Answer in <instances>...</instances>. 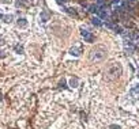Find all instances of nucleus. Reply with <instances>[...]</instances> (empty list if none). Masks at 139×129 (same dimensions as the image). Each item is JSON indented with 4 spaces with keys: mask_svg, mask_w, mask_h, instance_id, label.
<instances>
[{
    "mask_svg": "<svg viewBox=\"0 0 139 129\" xmlns=\"http://www.w3.org/2000/svg\"><path fill=\"white\" fill-rule=\"evenodd\" d=\"M106 57V49L104 46H95L91 52H90V59L93 60V61H100V60H104Z\"/></svg>",
    "mask_w": 139,
    "mask_h": 129,
    "instance_id": "f257e3e1",
    "label": "nucleus"
},
{
    "mask_svg": "<svg viewBox=\"0 0 139 129\" xmlns=\"http://www.w3.org/2000/svg\"><path fill=\"white\" fill-rule=\"evenodd\" d=\"M121 71H123L121 65L119 64V63H113L106 69V77L108 79H116V77H119V76L121 75Z\"/></svg>",
    "mask_w": 139,
    "mask_h": 129,
    "instance_id": "f03ea898",
    "label": "nucleus"
},
{
    "mask_svg": "<svg viewBox=\"0 0 139 129\" xmlns=\"http://www.w3.org/2000/svg\"><path fill=\"white\" fill-rule=\"evenodd\" d=\"M82 37L85 38L86 42H93L94 41V35L90 31H87V30H82Z\"/></svg>",
    "mask_w": 139,
    "mask_h": 129,
    "instance_id": "7ed1b4c3",
    "label": "nucleus"
},
{
    "mask_svg": "<svg viewBox=\"0 0 139 129\" xmlns=\"http://www.w3.org/2000/svg\"><path fill=\"white\" fill-rule=\"evenodd\" d=\"M98 15H100V19H106L108 18V12L105 10H100L98 8Z\"/></svg>",
    "mask_w": 139,
    "mask_h": 129,
    "instance_id": "20e7f679",
    "label": "nucleus"
},
{
    "mask_svg": "<svg viewBox=\"0 0 139 129\" xmlns=\"http://www.w3.org/2000/svg\"><path fill=\"white\" fill-rule=\"evenodd\" d=\"M70 53L72 54V56H79V54H81V48H79V46H76V48H72L71 50H70Z\"/></svg>",
    "mask_w": 139,
    "mask_h": 129,
    "instance_id": "39448f33",
    "label": "nucleus"
},
{
    "mask_svg": "<svg viewBox=\"0 0 139 129\" xmlns=\"http://www.w3.org/2000/svg\"><path fill=\"white\" fill-rule=\"evenodd\" d=\"M27 25V21L25 19V18H21V19H18V26L19 27H25Z\"/></svg>",
    "mask_w": 139,
    "mask_h": 129,
    "instance_id": "423d86ee",
    "label": "nucleus"
},
{
    "mask_svg": "<svg viewBox=\"0 0 139 129\" xmlns=\"http://www.w3.org/2000/svg\"><path fill=\"white\" fill-rule=\"evenodd\" d=\"M91 23H93L94 26H101V25H102V23H101V19L97 18V16H94V18L91 19Z\"/></svg>",
    "mask_w": 139,
    "mask_h": 129,
    "instance_id": "0eeeda50",
    "label": "nucleus"
},
{
    "mask_svg": "<svg viewBox=\"0 0 139 129\" xmlns=\"http://www.w3.org/2000/svg\"><path fill=\"white\" fill-rule=\"evenodd\" d=\"M131 94H139V84H134L131 88Z\"/></svg>",
    "mask_w": 139,
    "mask_h": 129,
    "instance_id": "6e6552de",
    "label": "nucleus"
},
{
    "mask_svg": "<svg viewBox=\"0 0 139 129\" xmlns=\"http://www.w3.org/2000/svg\"><path fill=\"white\" fill-rule=\"evenodd\" d=\"M46 21H48V12L44 11V12L41 14V22H46Z\"/></svg>",
    "mask_w": 139,
    "mask_h": 129,
    "instance_id": "1a4fd4ad",
    "label": "nucleus"
},
{
    "mask_svg": "<svg viewBox=\"0 0 139 129\" xmlns=\"http://www.w3.org/2000/svg\"><path fill=\"white\" fill-rule=\"evenodd\" d=\"M89 11H90V12H98V5H94V4L90 5V7H89Z\"/></svg>",
    "mask_w": 139,
    "mask_h": 129,
    "instance_id": "9d476101",
    "label": "nucleus"
},
{
    "mask_svg": "<svg viewBox=\"0 0 139 129\" xmlns=\"http://www.w3.org/2000/svg\"><path fill=\"white\" fill-rule=\"evenodd\" d=\"M66 12H68V14H71V15H75L76 16V11H75V8H66Z\"/></svg>",
    "mask_w": 139,
    "mask_h": 129,
    "instance_id": "9b49d317",
    "label": "nucleus"
},
{
    "mask_svg": "<svg viewBox=\"0 0 139 129\" xmlns=\"http://www.w3.org/2000/svg\"><path fill=\"white\" fill-rule=\"evenodd\" d=\"M70 83H71V86H72V87H76V83H78V82H76V79H71Z\"/></svg>",
    "mask_w": 139,
    "mask_h": 129,
    "instance_id": "f8f14e48",
    "label": "nucleus"
},
{
    "mask_svg": "<svg viewBox=\"0 0 139 129\" xmlns=\"http://www.w3.org/2000/svg\"><path fill=\"white\" fill-rule=\"evenodd\" d=\"M97 4H98V5H102V4H105V0H97Z\"/></svg>",
    "mask_w": 139,
    "mask_h": 129,
    "instance_id": "ddd939ff",
    "label": "nucleus"
},
{
    "mask_svg": "<svg viewBox=\"0 0 139 129\" xmlns=\"http://www.w3.org/2000/svg\"><path fill=\"white\" fill-rule=\"evenodd\" d=\"M109 129H120V126H119V125H111Z\"/></svg>",
    "mask_w": 139,
    "mask_h": 129,
    "instance_id": "4468645a",
    "label": "nucleus"
},
{
    "mask_svg": "<svg viewBox=\"0 0 139 129\" xmlns=\"http://www.w3.org/2000/svg\"><path fill=\"white\" fill-rule=\"evenodd\" d=\"M115 31H116V33H121V27L116 26V27H115Z\"/></svg>",
    "mask_w": 139,
    "mask_h": 129,
    "instance_id": "2eb2a0df",
    "label": "nucleus"
},
{
    "mask_svg": "<svg viewBox=\"0 0 139 129\" xmlns=\"http://www.w3.org/2000/svg\"><path fill=\"white\" fill-rule=\"evenodd\" d=\"M15 50H17V52H22V46H17Z\"/></svg>",
    "mask_w": 139,
    "mask_h": 129,
    "instance_id": "dca6fc26",
    "label": "nucleus"
},
{
    "mask_svg": "<svg viewBox=\"0 0 139 129\" xmlns=\"http://www.w3.org/2000/svg\"><path fill=\"white\" fill-rule=\"evenodd\" d=\"M56 1H57V3H59V4H63V3H66L67 0H56Z\"/></svg>",
    "mask_w": 139,
    "mask_h": 129,
    "instance_id": "f3484780",
    "label": "nucleus"
},
{
    "mask_svg": "<svg viewBox=\"0 0 139 129\" xmlns=\"http://www.w3.org/2000/svg\"><path fill=\"white\" fill-rule=\"evenodd\" d=\"M120 0H113V4H116V3H119Z\"/></svg>",
    "mask_w": 139,
    "mask_h": 129,
    "instance_id": "a211bd4d",
    "label": "nucleus"
},
{
    "mask_svg": "<svg viewBox=\"0 0 139 129\" xmlns=\"http://www.w3.org/2000/svg\"><path fill=\"white\" fill-rule=\"evenodd\" d=\"M128 1H135V0H128Z\"/></svg>",
    "mask_w": 139,
    "mask_h": 129,
    "instance_id": "6ab92c4d",
    "label": "nucleus"
}]
</instances>
